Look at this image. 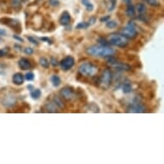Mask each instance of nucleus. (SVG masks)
<instances>
[{
	"label": "nucleus",
	"mask_w": 164,
	"mask_h": 164,
	"mask_svg": "<svg viewBox=\"0 0 164 164\" xmlns=\"http://www.w3.org/2000/svg\"><path fill=\"white\" fill-rule=\"evenodd\" d=\"M7 32L3 28H0V36H6Z\"/></svg>",
	"instance_id": "58836bf2"
},
{
	"label": "nucleus",
	"mask_w": 164,
	"mask_h": 164,
	"mask_svg": "<svg viewBox=\"0 0 164 164\" xmlns=\"http://www.w3.org/2000/svg\"><path fill=\"white\" fill-rule=\"evenodd\" d=\"M135 10L137 11V13L139 14L140 16H144V14L146 13V6H145V4L143 3H137L136 7H135Z\"/></svg>",
	"instance_id": "2eb2a0df"
},
{
	"label": "nucleus",
	"mask_w": 164,
	"mask_h": 164,
	"mask_svg": "<svg viewBox=\"0 0 164 164\" xmlns=\"http://www.w3.org/2000/svg\"><path fill=\"white\" fill-rule=\"evenodd\" d=\"M18 66L21 70H23V71H27L31 68V63L30 61L27 59V58H22L18 61Z\"/></svg>",
	"instance_id": "f8f14e48"
},
{
	"label": "nucleus",
	"mask_w": 164,
	"mask_h": 164,
	"mask_svg": "<svg viewBox=\"0 0 164 164\" xmlns=\"http://www.w3.org/2000/svg\"><path fill=\"white\" fill-rule=\"evenodd\" d=\"M82 3L85 6L86 10L89 11V12L94 10V5H93V3L89 0H82Z\"/></svg>",
	"instance_id": "aec40b11"
},
{
	"label": "nucleus",
	"mask_w": 164,
	"mask_h": 164,
	"mask_svg": "<svg viewBox=\"0 0 164 164\" xmlns=\"http://www.w3.org/2000/svg\"><path fill=\"white\" fill-rule=\"evenodd\" d=\"M135 14H136V10H135V7L131 4V3H128L127 8V15L128 17H135Z\"/></svg>",
	"instance_id": "f3484780"
},
{
	"label": "nucleus",
	"mask_w": 164,
	"mask_h": 164,
	"mask_svg": "<svg viewBox=\"0 0 164 164\" xmlns=\"http://www.w3.org/2000/svg\"><path fill=\"white\" fill-rule=\"evenodd\" d=\"M41 41H46L47 43H48V44H50V45L52 44V41L51 39H49V38H47V37H41Z\"/></svg>",
	"instance_id": "72a5a7b5"
},
{
	"label": "nucleus",
	"mask_w": 164,
	"mask_h": 164,
	"mask_svg": "<svg viewBox=\"0 0 164 164\" xmlns=\"http://www.w3.org/2000/svg\"><path fill=\"white\" fill-rule=\"evenodd\" d=\"M109 19H110L109 16H107V17H102V18L100 19V22H107Z\"/></svg>",
	"instance_id": "e433bc0d"
},
{
	"label": "nucleus",
	"mask_w": 164,
	"mask_h": 164,
	"mask_svg": "<svg viewBox=\"0 0 164 164\" xmlns=\"http://www.w3.org/2000/svg\"><path fill=\"white\" fill-rule=\"evenodd\" d=\"M97 42L99 43L100 46H103V47H109L110 43L109 41H107L106 39H104V38H98V40H97Z\"/></svg>",
	"instance_id": "b1692460"
},
{
	"label": "nucleus",
	"mask_w": 164,
	"mask_h": 164,
	"mask_svg": "<svg viewBox=\"0 0 164 164\" xmlns=\"http://www.w3.org/2000/svg\"><path fill=\"white\" fill-rule=\"evenodd\" d=\"M49 3H50V4H52V6H58V4H59L58 0H50Z\"/></svg>",
	"instance_id": "f704fd0d"
},
{
	"label": "nucleus",
	"mask_w": 164,
	"mask_h": 164,
	"mask_svg": "<svg viewBox=\"0 0 164 164\" xmlns=\"http://www.w3.org/2000/svg\"><path fill=\"white\" fill-rule=\"evenodd\" d=\"M117 26H118V23L113 20H108L106 23V27L108 28H115Z\"/></svg>",
	"instance_id": "393cba45"
},
{
	"label": "nucleus",
	"mask_w": 164,
	"mask_h": 164,
	"mask_svg": "<svg viewBox=\"0 0 164 164\" xmlns=\"http://www.w3.org/2000/svg\"><path fill=\"white\" fill-rule=\"evenodd\" d=\"M71 19L72 18H71V16H70V13L68 11H64L59 18V23L63 26H66L71 22Z\"/></svg>",
	"instance_id": "9b49d317"
},
{
	"label": "nucleus",
	"mask_w": 164,
	"mask_h": 164,
	"mask_svg": "<svg viewBox=\"0 0 164 164\" xmlns=\"http://www.w3.org/2000/svg\"><path fill=\"white\" fill-rule=\"evenodd\" d=\"M17 102V99L14 96L11 95H8L7 96H5L3 100H2V103L4 107H10L14 106Z\"/></svg>",
	"instance_id": "9d476101"
},
{
	"label": "nucleus",
	"mask_w": 164,
	"mask_h": 164,
	"mask_svg": "<svg viewBox=\"0 0 164 164\" xmlns=\"http://www.w3.org/2000/svg\"><path fill=\"white\" fill-rule=\"evenodd\" d=\"M89 27V25L88 22H79V23L76 26V28H77V29H86V28H88Z\"/></svg>",
	"instance_id": "a878e982"
},
{
	"label": "nucleus",
	"mask_w": 164,
	"mask_h": 164,
	"mask_svg": "<svg viewBox=\"0 0 164 164\" xmlns=\"http://www.w3.org/2000/svg\"><path fill=\"white\" fill-rule=\"evenodd\" d=\"M122 90L125 94H129L132 91V86L130 82H126L122 86Z\"/></svg>",
	"instance_id": "6ab92c4d"
},
{
	"label": "nucleus",
	"mask_w": 164,
	"mask_h": 164,
	"mask_svg": "<svg viewBox=\"0 0 164 164\" xmlns=\"http://www.w3.org/2000/svg\"><path fill=\"white\" fill-rule=\"evenodd\" d=\"M49 63H50V64H52V65H53V66H57V65H58V61H57V59H55L54 58H52L51 61H49Z\"/></svg>",
	"instance_id": "c9c22d12"
},
{
	"label": "nucleus",
	"mask_w": 164,
	"mask_h": 164,
	"mask_svg": "<svg viewBox=\"0 0 164 164\" xmlns=\"http://www.w3.org/2000/svg\"><path fill=\"white\" fill-rule=\"evenodd\" d=\"M23 51L26 54L31 55V54H33V52H34V49L31 47H26L25 49H24Z\"/></svg>",
	"instance_id": "7c9ffc66"
},
{
	"label": "nucleus",
	"mask_w": 164,
	"mask_h": 164,
	"mask_svg": "<svg viewBox=\"0 0 164 164\" xmlns=\"http://www.w3.org/2000/svg\"><path fill=\"white\" fill-rule=\"evenodd\" d=\"M60 95L65 100H72L74 96V91L72 88L70 87H65L64 89H61Z\"/></svg>",
	"instance_id": "1a4fd4ad"
},
{
	"label": "nucleus",
	"mask_w": 164,
	"mask_h": 164,
	"mask_svg": "<svg viewBox=\"0 0 164 164\" xmlns=\"http://www.w3.org/2000/svg\"><path fill=\"white\" fill-rule=\"evenodd\" d=\"M24 82V76L20 73V72H17L15 73L12 77V82L16 85H22Z\"/></svg>",
	"instance_id": "ddd939ff"
},
{
	"label": "nucleus",
	"mask_w": 164,
	"mask_h": 164,
	"mask_svg": "<svg viewBox=\"0 0 164 164\" xmlns=\"http://www.w3.org/2000/svg\"><path fill=\"white\" fill-rule=\"evenodd\" d=\"M39 63L40 65L43 67V68H48L49 65H50V63H49V60L47 59L46 58H41L40 60H39Z\"/></svg>",
	"instance_id": "4be33fe9"
},
{
	"label": "nucleus",
	"mask_w": 164,
	"mask_h": 164,
	"mask_svg": "<svg viewBox=\"0 0 164 164\" xmlns=\"http://www.w3.org/2000/svg\"><path fill=\"white\" fill-rule=\"evenodd\" d=\"M46 109L47 110V112H50V113H57L58 107L56 106V104L53 102H51L46 104Z\"/></svg>",
	"instance_id": "dca6fc26"
},
{
	"label": "nucleus",
	"mask_w": 164,
	"mask_h": 164,
	"mask_svg": "<svg viewBox=\"0 0 164 164\" xmlns=\"http://www.w3.org/2000/svg\"><path fill=\"white\" fill-rule=\"evenodd\" d=\"M97 71H98V68L91 63H83L78 68L79 73L86 77H92L96 74Z\"/></svg>",
	"instance_id": "f03ea898"
},
{
	"label": "nucleus",
	"mask_w": 164,
	"mask_h": 164,
	"mask_svg": "<svg viewBox=\"0 0 164 164\" xmlns=\"http://www.w3.org/2000/svg\"><path fill=\"white\" fill-rule=\"evenodd\" d=\"M59 65H60L62 70L69 71L70 69L73 67V65H75V59L72 56H67L64 59H62L59 63Z\"/></svg>",
	"instance_id": "0eeeda50"
},
{
	"label": "nucleus",
	"mask_w": 164,
	"mask_h": 164,
	"mask_svg": "<svg viewBox=\"0 0 164 164\" xmlns=\"http://www.w3.org/2000/svg\"><path fill=\"white\" fill-rule=\"evenodd\" d=\"M31 97L33 99H39L41 96V89H34L30 93Z\"/></svg>",
	"instance_id": "412c9836"
},
{
	"label": "nucleus",
	"mask_w": 164,
	"mask_h": 164,
	"mask_svg": "<svg viewBox=\"0 0 164 164\" xmlns=\"http://www.w3.org/2000/svg\"><path fill=\"white\" fill-rule=\"evenodd\" d=\"M0 23H3L6 25L8 27H12V29H16V28H20L21 25L19 21L16 20V19H12V18H1L0 19Z\"/></svg>",
	"instance_id": "6e6552de"
},
{
	"label": "nucleus",
	"mask_w": 164,
	"mask_h": 164,
	"mask_svg": "<svg viewBox=\"0 0 164 164\" xmlns=\"http://www.w3.org/2000/svg\"><path fill=\"white\" fill-rule=\"evenodd\" d=\"M145 1H147V0H145Z\"/></svg>",
	"instance_id": "79ce46f5"
},
{
	"label": "nucleus",
	"mask_w": 164,
	"mask_h": 164,
	"mask_svg": "<svg viewBox=\"0 0 164 164\" xmlns=\"http://www.w3.org/2000/svg\"><path fill=\"white\" fill-rule=\"evenodd\" d=\"M52 102L56 104V106L58 107V108H60V109L64 108V103H63L62 100L59 97H54Z\"/></svg>",
	"instance_id": "5701e85b"
},
{
	"label": "nucleus",
	"mask_w": 164,
	"mask_h": 164,
	"mask_svg": "<svg viewBox=\"0 0 164 164\" xmlns=\"http://www.w3.org/2000/svg\"><path fill=\"white\" fill-rule=\"evenodd\" d=\"M109 43L118 47H126L128 45V41L122 34H113L110 35Z\"/></svg>",
	"instance_id": "7ed1b4c3"
},
{
	"label": "nucleus",
	"mask_w": 164,
	"mask_h": 164,
	"mask_svg": "<svg viewBox=\"0 0 164 164\" xmlns=\"http://www.w3.org/2000/svg\"><path fill=\"white\" fill-rule=\"evenodd\" d=\"M87 54L94 57H102L107 58L108 56H113L114 54V50L109 47H103V46H90L86 49Z\"/></svg>",
	"instance_id": "f257e3e1"
},
{
	"label": "nucleus",
	"mask_w": 164,
	"mask_h": 164,
	"mask_svg": "<svg viewBox=\"0 0 164 164\" xmlns=\"http://www.w3.org/2000/svg\"><path fill=\"white\" fill-rule=\"evenodd\" d=\"M22 4V0H11V5L15 9L20 8Z\"/></svg>",
	"instance_id": "bb28decb"
},
{
	"label": "nucleus",
	"mask_w": 164,
	"mask_h": 164,
	"mask_svg": "<svg viewBox=\"0 0 164 164\" xmlns=\"http://www.w3.org/2000/svg\"><path fill=\"white\" fill-rule=\"evenodd\" d=\"M112 79H113V73L111 72V70L106 69V70H104V72H102V75L100 78V83L104 88H107L111 84Z\"/></svg>",
	"instance_id": "39448f33"
},
{
	"label": "nucleus",
	"mask_w": 164,
	"mask_h": 164,
	"mask_svg": "<svg viewBox=\"0 0 164 164\" xmlns=\"http://www.w3.org/2000/svg\"><path fill=\"white\" fill-rule=\"evenodd\" d=\"M116 1L117 0H110V5L108 7V10L109 11H112L113 10V9L115 8V5H116Z\"/></svg>",
	"instance_id": "c756f323"
},
{
	"label": "nucleus",
	"mask_w": 164,
	"mask_h": 164,
	"mask_svg": "<svg viewBox=\"0 0 164 164\" xmlns=\"http://www.w3.org/2000/svg\"><path fill=\"white\" fill-rule=\"evenodd\" d=\"M51 82L52 83V85L57 88V87H58V86L61 84V79H60V77L58 75H53L52 76Z\"/></svg>",
	"instance_id": "a211bd4d"
},
{
	"label": "nucleus",
	"mask_w": 164,
	"mask_h": 164,
	"mask_svg": "<svg viewBox=\"0 0 164 164\" xmlns=\"http://www.w3.org/2000/svg\"><path fill=\"white\" fill-rule=\"evenodd\" d=\"M25 78H26V80H27V81H33L34 79V74L31 72H27V74L25 75Z\"/></svg>",
	"instance_id": "c85d7f7f"
},
{
	"label": "nucleus",
	"mask_w": 164,
	"mask_h": 164,
	"mask_svg": "<svg viewBox=\"0 0 164 164\" xmlns=\"http://www.w3.org/2000/svg\"><path fill=\"white\" fill-rule=\"evenodd\" d=\"M121 34L127 39H134L137 37V31L133 22H129L127 26L122 28Z\"/></svg>",
	"instance_id": "20e7f679"
},
{
	"label": "nucleus",
	"mask_w": 164,
	"mask_h": 164,
	"mask_svg": "<svg viewBox=\"0 0 164 164\" xmlns=\"http://www.w3.org/2000/svg\"><path fill=\"white\" fill-rule=\"evenodd\" d=\"M144 111H145V107L139 101H134V102L132 103L127 109V113H144Z\"/></svg>",
	"instance_id": "423d86ee"
},
{
	"label": "nucleus",
	"mask_w": 164,
	"mask_h": 164,
	"mask_svg": "<svg viewBox=\"0 0 164 164\" xmlns=\"http://www.w3.org/2000/svg\"><path fill=\"white\" fill-rule=\"evenodd\" d=\"M112 66L114 67L115 69H117V70H119V71H127V72H128V71L131 70V67L129 65H127V64H124V63H120L119 61H117Z\"/></svg>",
	"instance_id": "4468645a"
},
{
	"label": "nucleus",
	"mask_w": 164,
	"mask_h": 164,
	"mask_svg": "<svg viewBox=\"0 0 164 164\" xmlns=\"http://www.w3.org/2000/svg\"><path fill=\"white\" fill-rule=\"evenodd\" d=\"M96 17H90L89 19V21H88V23H89V26H92L93 24H95L96 23Z\"/></svg>",
	"instance_id": "473e14b6"
},
{
	"label": "nucleus",
	"mask_w": 164,
	"mask_h": 164,
	"mask_svg": "<svg viewBox=\"0 0 164 164\" xmlns=\"http://www.w3.org/2000/svg\"><path fill=\"white\" fill-rule=\"evenodd\" d=\"M123 1H125V2H127V3H130L132 0H123Z\"/></svg>",
	"instance_id": "a19ab883"
},
{
	"label": "nucleus",
	"mask_w": 164,
	"mask_h": 164,
	"mask_svg": "<svg viewBox=\"0 0 164 164\" xmlns=\"http://www.w3.org/2000/svg\"><path fill=\"white\" fill-rule=\"evenodd\" d=\"M27 40L30 41L31 43H33V44L36 45V46H37V45L39 44V43H38L37 40H36L35 38L32 37V36H27Z\"/></svg>",
	"instance_id": "2f4dec72"
},
{
	"label": "nucleus",
	"mask_w": 164,
	"mask_h": 164,
	"mask_svg": "<svg viewBox=\"0 0 164 164\" xmlns=\"http://www.w3.org/2000/svg\"><path fill=\"white\" fill-rule=\"evenodd\" d=\"M151 6H159L160 5V2H159V0H147L146 1Z\"/></svg>",
	"instance_id": "cd10ccee"
},
{
	"label": "nucleus",
	"mask_w": 164,
	"mask_h": 164,
	"mask_svg": "<svg viewBox=\"0 0 164 164\" xmlns=\"http://www.w3.org/2000/svg\"><path fill=\"white\" fill-rule=\"evenodd\" d=\"M13 38L15 39V40H17V41H20V42H23V39H22V38L19 37L18 35H16V34H14Z\"/></svg>",
	"instance_id": "4c0bfd02"
},
{
	"label": "nucleus",
	"mask_w": 164,
	"mask_h": 164,
	"mask_svg": "<svg viewBox=\"0 0 164 164\" xmlns=\"http://www.w3.org/2000/svg\"><path fill=\"white\" fill-rule=\"evenodd\" d=\"M3 55V52L2 50H0V57H2Z\"/></svg>",
	"instance_id": "ea45409f"
}]
</instances>
